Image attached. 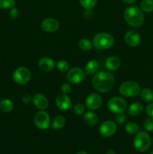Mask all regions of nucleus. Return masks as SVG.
<instances>
[{"instance_id": "obj_1", "label": "nucleus", "mask_w": 153, "mask_h": 154, "mask_svg": "<svg viewBox=\"0 0 153 154\" xmlns=\"http://www.w3.org/2000/svg\"><path fill=\"white\" fill-rule=\"evenodd\" d=\"M92 84L95 90L101 93L110 91L115 85V77L110 72L100 71L94 74Z\"/></svg>"}, {"instance_id": "obj_2", "label": "nucleus", "mask_w": 153, "mask_h": 154, "mask_svg": "<svg viewBox=\"0 0 153 154\" xmlns=\"http://www.w3.org/2000/svg\"><path fill=\"white\" fill-rule=\"evenodd\" d=\"M124 18L128 25L132 27H139L144 22L143 11L136 5H130L124 11Z\"/></svg>"}, {"instance_id": "obj_3", "label": "nucleus", "mask_w": 153, "mask_h": 154, "mask_svg": "<svg viewBox=\"0 0 153 154\" xmlns=\"http://www.w3.org/2000/svg\"><path fill=\"white\" fill-rule=\"evenodd\" d=\"M114 38L107 32H99L94 36L92 44L98 50H106L114 45Z\"/></svg>"}, {"instance_id": "obj_4", "label": "nucleus", "mask_w": 153, "mask_h": 154, "mask_svg": "<svg viewBox=\"0 0 153 154\" xmlns=\"http://www.w3.org/2000/svg\"><path fill=\"white\" fill-rule=\"evenodd\" d=\"M151 137L146 132L140 131L135 134V137L134 138V147L136 151L140 153L147 151L151 146Z\"/></svg>"}, {"instance_id": "obj_5", "label": "nucleus", "mask_w": 153, "mask_h": 154, "mask_svg": "<svg viewBox=\"0 0 153 154\" xmlns=\"http://www.w3.org/2000/svg\"><path fill=\"white\" fill-rule=\"evenodd\" d=\"M118 91L120 94L124 97H134L139 96L141 88L138 83L133 81H128L122 83Z\"/></svg>"}, {"instance_id": "obj_6", "label": "nucleus", "mask_w": 153, "mask_h": 154, "mask_svg": "<svg viewBox=\"0 0 153 154\" xmlns=\"http://www.w3.org/2000/svg\"><path fill=\"white\" fill-rule=\"evenodd\" d=\"M107 108L111 113L115 114H122L127 108V102L123 98L115 96L108 101Z\"/></svg>"}, {"instance_id": "obj_7", "label": "nucleus", "mask_w": 153, "mask_h": 154, "mask_svg": "<svg viewBox=\"0 0 153 154\" xmlns=\"http://www.w3.org/2000/svg\"><path fill=\"white\" fill-rule=\"evenodd\" d=\"M30 78H31V72L29 69L23 66L16 69L13 73L14 81L19 85H24L27 84L29 81Z\"/></svg>"}, {"instance_id": "obj_8", "label": "nucleus", "mask_w": 153, "mask_h": 154, "mask_svg": "<svg viewBox=\"0 0 153 154\" xmlns=\"http://www.w3.org/2000/svg\"><path fill=\"white\" fill-rule=\"evenodd\" d=\"M86 76L85 71L80 67H74L67 72V78L68 83L71 84H80Z\"/></svg>"}, {"instance_id": "obj_9", "label": "nucleus", "mask_w": 153, "mask_h": 154, "mask_svg": "<svg viewBox=\"0 0 153 154\" xmlns=\"http://www.w3.org/2000/svg\"><path fill=\"white\" fill-rule=\"evenodd\" d=\"M34 123L36 127L38 128L39 129L45 130V129H48L49 126H50V117L47 113L45 112L44 111L40 110L34 115Z\"/></svg>"}, {"instance_id": "obj_10", "label": "nucleus", "mask_w": 153, "mask_h": 154, "mask_svg": "<svg viewBox=\"0 0 153 154\" xmlns=\"http://www.w3.org/2000/svg\"><path fill=\"white\" fill-rule=\"evenodd\" d=\"M99 133L104 138H108L116 133L117 130V125L112 120H106L102 123L99 126Z\"/></svg>"}, {"instance_id": "obj_11", "label": "nucleus", "mask_w": 153, "mask_h": 154, "mask_svg": "<svg viewBox=\"0 0 153 154\" xmlns=\"http://www.w3.org/2000/svg\"><path fill=\"white\" fill-rule=\"evenodd\" d=\"M102 105V97L97 93H92L88 95L85 101L86 108L90 111L98 109Z\"/></svg>"}, {"instance_id": "obj_12", "label": "nucleus", "mask_w": 153, "mask_h": 154, "mask_svg": "<svg viewBox=\"0 0 153 154\" xmlns=\"http://www.w3.org/2000/svg\"><path fill=\"white\" fill-rule=\"evenodd\" d=\"M59 22L52 17H46L42 20L40 26L46 32H54L59 28Z\"/></svg>"}, {"instance_id": "obj_13", "label": "nucleus", "mask_w": 153, "mask_h": 154, "mask_svg": "<svg viewBox=\"0 0 153 154\" xmlns=\"http://www.w3.org/2000/svg\"><path fill=\"white\" fill-rule=\"evenodd\" d=\"M124 42L128 46L135 48L140 43L141 37L139 32L135 30H129L124 35Z\"/></svg>"}, {"instance_id": "obj_14", "label": "nucleus", "mask_w": 153, "mask_h": 154, "mask_svg": "<svg viewBox=\"0 0 153 154\" xmlns=\"http://www.w3.org/2000/svg\"><path fill=\"white\" fill-rule=\"evenodd\" d=\"M32 102L38 109L41 110V111H44L49 106V101L47 98L44 95L40 94V93L34 95L32 98Z\"/></svg>"}, {"instance_id": "obj_15", "label": "nucleus", "mask_w": 153, "mask_h": 154, "mask_svg": "<svg viewBox=\"0 0 153 154\" xmlns=\"http://www.w3.org/2000/svg\"><path fill=\"white\" fill-rule=\"evenodd\" d=\"M56 107L61 111H67L71 105V100L67 94H62L57 96L56 99Z\"/></svg>"}, {"instance_id": "obj_16", "label": "nucleus", "mask_w": 153, "mask_h": 154, "mask_svg": "<svg viewBox=\"0 0 153 154\" xmlns=\"http://www.w3.org/2000/svg\"><path fill=\"white\" fill-rule=\"evenodd\" d=\"M38 66L39 69L43 72H51L56 67V63L50 57H42L38 62Z\"/></svg>"}, {"instance_id": "obj_17", "label": "nucleus", "mask_w": 153, "mask_h": 154, "mask_svg": "<svg viewBox=\"0 0 153 154\" xmlns=\"http://www.w3.org/2000/svg\"><path fill=\"white\" fill-rule=\"evenodd\" d=\"M121 66V60L115 56L109 57L105 61V67L109 72H115L118 70Z\"/></svg>"}, {"instance_id": "obj_18", "label": "nucleus", "mask_w": 153, "mask_h": 154, "mask_svg": "<svg viewBox=\"0 0 153 154\" xmlns=\"http://www.w3.org/2000/svg\"><path fill=\"white\" fill-rule=\"evenodd\" d=\"M83 120L87 125L94 126L98 123V117L92 111H87L83 114Z\"/></svg>"}, {"instance_id": "obj_19", "label": "nucleus", "mask_w": 153, "mask_h": 154, "mask_svg": "<svg viewBox=\"0 0 153 154\" xmlns=\"http://www.w3.org/2000/svg\"><path fill=\"white\" fill-rule=\"evenodd\" d=\"M142 111H143V105L140 102H133L128 108V112L130 116H133V117H136L141 114Z\"/></svg>"}, {"instance_id": "obj_20", "label": "nucleus", "mask_w": 153, "mask_h": 154, "mask_svg": "<svg viewBox=\"0 0 153 154\" xmlns=\"http://www.w3.org/2000/svg\"><path fill=\"white\" fill-rule=\"evenodd\" d=\"M99 69V64L96 60H89L85 66L86 74L88 75H93L98 72Z\"/></svg>"}, {"instance_id": "obj_21", "label": "nucleus", "mask_w": 153, "mask_h": 154, "mask_svg": "<svg viewBox=\"0 0 153 154\" xmlns=\"http://www.w3.org/2000/svg\"><path fill=\"white\" fill-rule=\"evenodd\" d=\"M65 118L63 116L58 115L52 119L51 126H52V128L53 129H61L65 126Z\"/></svg>"}, {"instance_id": "obj_22", "label": "nucleus", "mask_w": 153, "mask_h": 154, "mask_svg": "<svg viewBox=\"0 0 153 154\" xmlns=\"http://www.w3.org/2000/svg\"><path fill=\"white\" fill-rule=\"evenodd\" d=\"M14 104L8 99H2L0 100V109L4 113H9L13 110Z\"/></svg>"}, {"instance_id": "obj_23", "label": "nucleus", "mask_w": 153, "mask_h": 154, "mask_svg": "<svg viewBox=\"0 0 153 154\" xmlns=\"http://www.w3.org/2000/svg\"><path fill=\"white\" fill-rule=\"evenodd\" d=\"M140 97L144 102H151L153 101V91L149 88H143L141 90L140 93Z\"/></svg>"}, {"instance_id": "obj_24", "label": "nucleus", "mask_w": 153, "mask_h": 154, "mask_svg": "<svg viewBox=\"0 0 153 154\" xmlns=\"http://www.w3.org/2000/svg\"><path fill=\"white\" fill-rule=\"evenodd\" d=\"M139 126L134 122H129L124 126L126 132L130 135H135L139 132Z\"/></svg>"}, {"instance_id": "obj_25", "label": "nucleus", "mask_w": 153, "mask_h": 154, "mask_svg": "<svg viewBox=\"0 0 153 154\" xmlns=\"http://www.w3.org/2000/svg\"><path fill=\"white\" fill-rule=\"evenodd\" d=\"M93 44L92 43L89 39L87 38H81L78 42V46L82 51H90L92 48Z\"/></svg>"}, {"instance_id": "obj_26", "label": "nucleus", "mask_w": 153, "mask_h": 154, "mask_svg": "<svg viewBox=\"0 0 153 154\" xmlns=\"http://www.w3.org/2000/svg\"><path fill=\"white\" fill-rule=\"evenodd\" d=\"M141 10L146 13L153 11V0H142L140 3Z\"/></svg>"}, {"instance_id": "obj_27", "label": "nucleus", "mask_w": 153, "mask_h": 154, "mask_svg": "<svg viewBox=\"0 0 153 154\" xmlns=\"http://www.w3.org/2000/svg\"><path fill=\"white\" fill-rule=\"evenodd\" d=\"M56 67L58 69V72H62V73L67 72L70 69L69 63L66 60H59V61H58L56 63Z\"/></svg>"}, {"instance_id": "obj_28", "label": "nucleus", "mask_w": 153, "mask_h": 154, "mask_svg": "<svg viewBox=\"0 0 153 154\" xmlns=\"http://www.w3.org/2000/svg\"><path fill=\"white\" fill-rule=\"evenodd\" d=\"M98 0H80V4L86 10H91L97 4Z\"/></svg>"}, {"instance_id": "obj_29", "label": "nucleus", "mask_w": 153, "mask_h": 154, "mask_svg": "<svg viewBox=\"0 0 153 154\" xmlns=\"http://www.w3.org/2000/svg\"><path fill=\"white\" fill-rule=\"evenodd\" d=\"M86 110V105L85 104L82 103H78L74 105L73 108V112L75 115H82L84 114Z\"/></svg>"}, {"instance_id": "obj_30", "label": "nucleus", "mask_w": 153, "mask_h": 154, "mask_svg": "<svg viewBox=\"0 0 153 154\" xmlns=\"http://www.w3.org/2000/svg\"><path fill=\"white\" fill-rule=\"evenodd\" d=\"M143 127L147 132H153V117H148L144 120Z\"/></svg>"}, {"instance_id": "obj_31", "label": "nucleus", "mask_w": 153, "mask_h": 154, "mask_svg": "<svg viewBox=\"0 0 153 154\" xmlns=\"http://www.w3.org/2000/svg\"><path fill=\"white\" fill-rule=\"evenodd\" d=\"M15 5V0H0V8L8 9L13 8Z\"/></svg>"}, {"instance_id": "obj_32", "label": "nucleus", "mask_w": 153, "mask_h": 154, "mask_svg": "<svg viewBox=\"0 0 153 154\" xmlns=\"http://www.w3.org/2000/svg\"><path fill=\"white\" fill-rule=\"evenodd\" d=\"M9 16L11 19H17L20 17V11L17 8H12L9 11Z\"/></svg>"}, {"instance_id": "obj_33", "label": "nucleus", "mask_w": 153, "mask_h": 154, "mask_svg": "<svg viewBox=\"0 0 153 154\" xmlns=\"http://www.w3.org/2000/svg\"><path fill=\"white\" fill-rule=\"evenodd\" d=\"M61 92L63 94H68L71 91V86L70 84H68V83H64L61 86Z\"/></svg>"}, {"instance_id": "obj_34", "label": "nucleus", "mask_w": 153, "mask_h": 154, "mask_svg": "<svg viewBox=\"0 0 153 154\" xmlns=\"http://www.w3.org/2000/svg\"><path fill=\"white\" fill-rule=\"evenodd\" d=\"M115 119H116V123H119V124H122V123H124V122L126 121V119H127V117H126L125 114H124V113H122V114H116Z\"/></svg>"}, {"instance_id": "obj_35", "label": "nucleus", "mask_w": 153, "mask_h": 154, "mask_svg": "<svg viewBox=\"0 0 153 154\" xmlns=\"http://www.w3.org/2000/svg\"><path fill=\"white\" fill-rule=\"evenodd\" d=\"M146 113L148 117H153V102H150L146 108Z\"/></svg>"}, {"instance_id": "obj_36", "label": "nucleus", "mask_w": 153, "mask_h": 154, "mask_svg": "<svg viewBox=\"0 0 153 154\" xmlns=\"http://www.w3.org/2000/svg\"><path fill=\"white\" fill-rule=\"evenodd\" d=\"M32 98L29 95L25 94L22 97V102H23L24 104H28L32 102Z\"/></svg>"}, {"instance_id": "obj_37", "label": "nucleus", "mask_w": 153, "mask_h": 154, "mask_svg": "<svg viewBox=\"0 0 153 154\" xmlns=\"http://www.w3.org/2000/svg\"><path fill=\"white\" fill-rule=\"evenodd\" d=\"M122 2L127 5H133L136 2V0H122Z\"/></svg>"}, {"instance_id": "obj_38", "label": "nucleus", "mask_w": 153, "mask_h": 154, "mask_svg": "<svg viewBox=\"0 0 153 154\" xmlns=\"http://www.w3.org/2000/svg\"><path fill=\"white\" fill-rule=\"evenodd\" d=\"M106 154H116V152L113 150H112V149H110V150L106 151Z\"/></svg>"}, {"instance_id": "obj_39", "label": "nucleus", "mask_w": 153, "mask_h": 154, "mask_svg": "<svg viewBox=\"0 0 153 154\" xmlns=\"http://www.w3.org/2000/svg\"><path fill=\"white\" fill-rule=\"evenodd\" d=\"M76 154H88V153H87V152H86L85 150H80V151L78 152Z\"/></svg>"}, {"instance_id": "obj_40", "label": "nucleus", "mask_w": 153, "mask_h": 154, "mask_svg": "<svg viewBox=\"0 0 153 154\" xmlns=\"http://www.w3.org/2000/svg\"><path fill=\"white\" fill-rule=\"evenodd\" d=\"M150 154H153V150H152V152H151V153Z\"/></svg>"}]
</instances>
